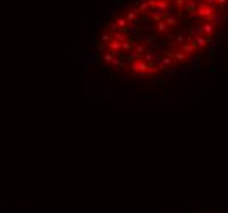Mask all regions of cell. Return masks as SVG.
Returning a JSON list of instances; mask_svg holds the SVG:
<instances>
[{
  "label": "cell",
  "instance_id": "1",
  "mask_svg": "<svg viewBox=\"0 0 228 213\" xmlns=\"http://www.w3.org/2000/svg\"><path fill=\"white\" fill-rule=\"evenodd\" d=\"M227 25V0H130L107 21L99 53L108 67L133 76L195 61Z\"/></svg>",
  "mask_w": 228,
  "mask_h": 213
}]
</instances>
